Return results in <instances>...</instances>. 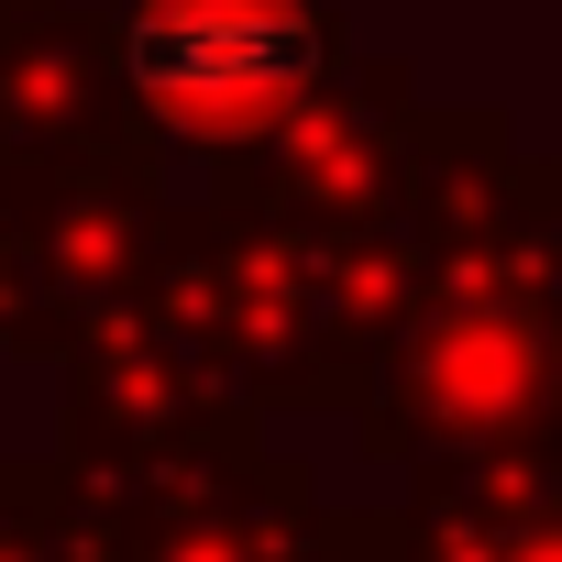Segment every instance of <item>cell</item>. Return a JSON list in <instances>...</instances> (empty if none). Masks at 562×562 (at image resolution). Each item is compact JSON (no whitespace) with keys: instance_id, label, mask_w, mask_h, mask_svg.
Instances as JSON below:
<instances>
[{"instance_id":"1","label":"cell","mask_w":562,"mask_h":562,"mask_svg":"<svg viewBox=\"0 0 562 562\" xmlns=\"http://www.w3.org/2000/svg\"><path fill=\"white\" fill-rule=\"evenodd\" d=\"M133 78L177 122H254L310 78V23L288 0H144L133 12Z\"/></svg>"}]
</instances>
